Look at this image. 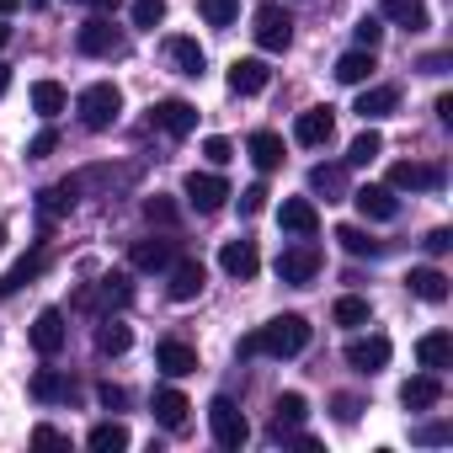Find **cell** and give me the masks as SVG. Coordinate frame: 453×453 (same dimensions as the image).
I'll return each instance as SVG.
<instances>
[{
    "label": "cell",
    "mask_w": 453,
    "mask_h": 453,
    "mask_svg": "<svg viewBox=\"0 0 453 453\" xmlns=\"http://www.w3.org/2000/svg\"><path fill=\"white\" fill-rule=\"evenodd\" d=\"M352 38H357V49H379V43H384V22H379V17H363V22L352 27Z\"/></svg>",
    "instance_id": "cell-44"
},
{
    "label": "cell",
    "mask_w": 453,
    "mask_h": 453,
    "mask_svg": "<svg viewBox=\"0 0 453 453\" xmlns=\"http://www.w3.org/2000/svg\"><path fill=\"white\" fill-rule=\"evenodd\" d=\"M203 283H208L203 262H171V299H176V304H192V299L203 294Z\"/></svg>",
    "instance_id": "cell-18"
},
{
    "label": "cell",
    "mask_w": 453,
    "mask_h": 453,
    "mask_svg": "<svg viewBox=\"0 0 453 453\" xmlns=\"http://www.w3.org/2000/svg\"><path fill=\"white\" fill-rule=\"evenodd\" d=\"M181 197H187L197 213H219V208H224V197H230V181H224L219 171H187Z\"/></svg>",
    "instance_id": "cell-5"
},
{
    "label": "cell",
    "mask_w": 453,
    "mask_h": 453,
    "mask_svg": "<svg viewBox=\"0 0 453 453\" xmlns=\"http://www.w3.org/2000/svg\"><path fill=\"white\" fill-rule=\"evenodd\" d=\"M437 118H442V123H453V96H448V91L437 96Z\"/></svg>",
    "instance_id": "cell-54"
},
{
    "label": "cell",
    "mask_w": 453,
    "mask_h": 453,
    "mask_svg": "<svg viewBox=\"0 0 453 453\" xmlns=\"http://www.w3.org/2000/svg\"><path fill=\"white\" fill-rule=\"evenodd\" d=\"M246 155H251V165H257V171H278V165H283V139L262 128V134H251Z\"/></svg>",
    "instance_id": "cell-28"
},
{
    "label": "cell",
    "mask_w": 453,
    "mask_h": 453,
    "mask_svg": "<svg viewBox=\"0 0 453 453\" xmlns=\"http://www.w3.org/2000/svg\"><path fill=\"white\" fill-rule=\"evenodd\" d=\"M128 299H134L128 278L112 273V278H102L96 288H81V294H75V310H102V304H128Z\"/></svg>",
    "instance_id": "cell-15"
},
{
    "label": "cell",
    "mask_w": 453,
    "mask_h": 453,
    "mask_svg": "<svg viewBox=\"0 0 453 453\" xmlns=\"http://www.w3.org/2000/svg\"><path fill=\"white\" fill-rule=\"evenodd\" d=\"M128 347H134V331H128L123 320H112V315H107V320L96 326V352L118 357V352H128Z\"/></svg>",
    "instance_id": "cell-34"
},
{
    "label": "cell",
    "mask_w": 453,
    "mask_h": 453,
    "mask_svg": "<svg viewBox=\"0 0 453 453\" xmlns=\"http://www.w3.org/2000/svg\"><path fill=\"white\" fill-rule=\"evenodd\" d=\"M165 22V0H134V27H160Z\"/></svg>",
    "instance_id": "cell-43"
},
{
    "label": "cell",
    "mask_w": 453,
    "mask_h": 453,
    "mask_svg": "<svg viewBox=\"0 0 453 453\" xmlns=\"http://www.w3.org/2000/svg\"><path fill=\"white\" fill-rule=\"evenodd\" d=\"M150 123H155L160 134H171V139H187V134L197 128V107L181 102V96H165V102L150 107Z\"/></svg>",
    "instance_id": "cell-8"
},
{
    "label": "cell",
    "mask_w": 453,
    "mask_h": 453,
    "mask_svg": "<svg viewBox=\"0 0 453 453\" xmlns=\"http://www.w3.org/2000/svg\"><path fill=\"white\" fill-rule=\"evenodd\" d=\"M43 267H49V257H43V251H27V257H22V262H17V267L6 273V278H0V299H6V294H17L22 283H33V278H38Z\"/></svg>",
    "instance_id": "cell-31"
},
{
    "label": "cell",
    "mask_w": 453,
    "mask_h": 453,
    "mask_svg": "<svg viewBox=\"0 0 453 453\" xmlns=\"http://www.w3.org/2000/svg\"><path fill=\"white\" fill-rule=\"evenodd\" d=\"M389 336H352L347 342V368H357V373H379L384 363H389Z\"/></svg>",
    "instance_id": "cell-10"
},
{
    "label": "cell",
    "mask_w": 453,
    "mask_h": 453,
    "mask_svg": "<svg viewBox=\"0 0 453 453\" xmlns=\"http://www.w3.org/2000/svg\"><path fill=\"white\" fill-rule=\"evenodd\" d=\"M257 43L267 49V54H283L288 43H294V17L278 6V0H267V6H257Z\"/></svg>",
    "instance_id": "cell-6"
},
{
    "label": "cell",
    "mask_w": 453,
    "mask_h": 453,
    "mask_svg": "<svg viewBox=\"0 0 453 453\" xmlns=\"http://www.w3.org/2000/svg\"><path fill=\"white\" fill-rule=\"evenodd\" d=\"M357 411H363V405H357L352 395H336V421H357Z\"/></svg>",
    "instance_id": "cell-52"
},
{
    "label": "cell",
    "mask_w": 453,
    "mask_h": 453,
    "mask_svg": "<svg viewBox=\"0 0 453 453\" xmlns=\"http://www.w3.org/2000/svg\"><path fill=\"white\" fill-rule=\"evenodd\" d=\"M278 219H283V230H288V235H304V241L320 230V208H315L310 197H283Z\"/></svg>",
    "instance_id": "cell-16"
},
{
    "label": "cell",
    "mask_w": 453,
    "mask_h": 453,
    "mask_svg": "<svg viewBox=\"0 0 453 453\" xmlns=\"http://www.w3.org/2000/svg\"><path fill=\"white\" fill-rule=\"evenodd\" d=\"M453 432H448V421H426V426H416V442H448Z\"/></svg>",
    "instance_id": "cell-48"
},
{
    "label": "cell",
    "mask_w": 453,
    "mask_h": 453,
    "mask_svg": "<svg viewBox=\"0 0 453 453\" xmlns=\"http://www.w3.org/2000/svg\"><path fill=\"white\" fill-rule=\"evenodd\" d=\"M6 38H12V27H6V22H0V49H6Z\"/></svg>",
    "instance_id": "cell-58"
},
{
    "label": "cell",
    "mask_w": 453,
    "mask_h": 453,
    "mask_svg": "<svg viewBox=\"0 0 453 453\" xmlns=\"http://www.w3.org/2000/svg\"><path fill=\"white\" fill-rule=\"evenodd\" d=\"M203 155H208L213 165H230V160H235V144H230V139H219V134H213V139H203Z\"/></svg>",
    "instance_id": "cell-45"
},
{
    "label": "cell",
    "mask_w": 453,
    "mask_h": 453,
    "mask_svg": "<svg viewBox=\"0 0 453 453\" xmlns=\"http://www.w3.org/2000/svg\"><path fill=\"white\" fill-rule=\"evenodd\" d=\"M91 6H96V12H118V0H91Z\"/></svg>",
    "instance_id": "cell-57"
},
{
    "label": "cell",
    "mask_w": 453,
    "mask_h": 453,
    "mask_svg": "<svg viewBox=\"0 0 453 453\" xmlns=\"http://www.w3.org/2000/svg\"><path fill=\"white\" fill-rule=\"evenodd\" d=\"M6 86H12V65H0V96H6Z\"/></svg>",
    "instance_id": "cell-55"
},
{
    "label": "cell",
    "mask_w": 453,
    "mask_h": 453,
    "mask_svg": "<svg viewBox=\"0 0 453 453\" xmlns=\"http://www.w3.org/2000/svg\"><path fill=\"white\" fill-rule=\"evenodd\" d=\"M331 134H336V112H331V107H310V112H299V123H294V139H299L304 150L331 144Z\"/></svg>",
    "instance_id": "cell-11"
},
{
    "label": "cell",
    "mask_w": 453,
    "mask_h": 453,
    "mask_svg": "<svg viewBox=\"0 0 453 453\" xmlns=\"http://www.w3.org/2000/svg\"><path fill=\"white\" fill-rule=\"evenodd\" d=\"M437 181H442L437 165H421V160H395V165H389V187H395V192H426V187H437Z\"/></svg>",
    "instance_id": "cell-14"
},
{
    "label": "cell",
    "mask_w": 453,
    "mask_h": 453,
    "mask_svg": "<svg viewBox=\"0 0 453 453\" xmlns=\"http://www.w3.org/2000/svg\"><path fill=\"white\" fill-rule=\"evenodd\" d=\"M267 86H273L267 59H235V65H230V91H235V96H262Z\"/></svg>",
    "instance_id": "cell-13"
},
{
    "label": "cell",
    "mask_w": 453,
    "mask_h": 453,
    "mask_svg": "<svg viewBox=\"0 0 453 453\" xmlns=\"http://www.w3.org/2000/svg\"><path fill=\"white\" fill-rule=\"evenodd\" d=\"M310 347V320L304 315H278L267 326H257L241 342V357H299Z\"/></svg>",
    "instance_id": "cell-1"
},
{
    "label": "cell",
    "mask_w": 453,
    "mask_h": 453,
    "mask_svg": "<svg viewBox=\"0 0 453 453\" xmlns=\"http://www.w3.org/2000/svg\"><path fill=\"white\" fill-rule=\"evenodd\" d=\"M197 12H203L208 27H230L241 17V0H197Z\"/></svg>",
    "instance_id": "cell-41"
},
{
    "label": "cell",
    "mask_w": 453,
    "mask_h": 453,
    "mask_svg": "<svg viewBox=\"0 0 453 453\" xmlns=\"http://www.w3.org/2000/svg\"><path fill=\"white\" fill-rule=\"evenodd\" d=\"M96 395H102V405H107V411H123V405H128V389H118V384H102Z\"/></svg>",
    "instance_id": "cell-49"
},
{
    "label": "cell",
    "mask_w": 453,
    "mask_h": 453,
    "mask_svg": "<svg viewBox=\"0 0 453 453\" xmlns=\"http://www.w3.org/2000/svg\"><path fill=\"white\" fill-rule=\"evenodd\" d=\"M70 6H91V0H70Z\"/></svg>",
    "instance_id": "cell-60"
},
{
    "label": "cell",
    "mask_w": 453,
    "mask_h": 453,
    "mask_svg": "<svg viewBox=\"0 0 453 453\" xmlns=\"http://www.w3.org/2000/svg\"><path fill=\"white\" fill-rule=\"evenodd\" d=\"M27 6H43V0H27Z\"/></svg>",
    "instance_id": "cell-61"
},
{
    "label": "cell",
    "mask_w": 453,
    "mask_h": 453,
    "mask_svg": "<svg viewBox=\"0 0 453 453\" xmlns=\"http://www.w3.org/2000/svg\"><path fill=\"white\" fill-rule=\"evenodd\" d=\"M54 150H59V134H54V128H43V134L27 144V160H43V155H54Z\"/></svg>",
    "instance_id": "cell-47"
},
{
    "label": "cell",
    "mask_w": 453,
    "mask_h": 453,
    "mask_svg": "<svg viewBox=\"0 0 453 453\" xmlns=\"http://www.w3.org/2000/svg\"><path fill=\"white\" fill-rule=\"evenodd\" d=\"M65 102H70V96H65L59 81H38V86H33V112H38V118H59Z\"/></svg>",
    "instance_id": "cell-36"
},
{
    "label": "cell",
    "mask_w": 453,
    "mask_h": 453,
    "mask_svg": "<svg viewBox=\"0 0 453 453\" xmlns=\"http://www.w3.org/2000/svg\"><path fill=\"white\" fill-rule=\"evenodd\" d=\"M0 246H6V224H0Z\"/></svg>",
    "instance_id": "cell-59"
},
{
    "label": "cell",
    "mask_w": 453,
    "mask_h": 453,
    "mask_svg": "<svg viewBox=\"0 0 453 453\" xmlns=\"http://www.w3.org/2000/svg\"><path fill=\"white\" fill-rule=\"evenodd\" d=\"M75 49H81L86 59H123V54H128V38H123L107 17H91V22L75 33Z\"/></svg>",
    "instance_id": "cell-4"
},
{
    "label": "cell",
    "mask_w": 453,
    "mask_h": 453,
    "mask_svg": "<svg viewBox=\"0 0 453 453\" xmlns=\"http://www.w3.org/2000/svg\"><path fill=\"white\" fill-rule=\"evenodd\" d=\"M304 416H310V400H304L299 389H288V395H278L273 432H278V437H288V432H299V426H304Z\"/></svg>",
    "instance_id": "cell-25"
},
{
    "label": "cell",
    "mask_w": 453,
    "mask_h": 453,
    "mask_svg": "<svg viewBox=\"0 0 453 453\" xmlns=\"http://www.w3.org/2000/svg\"><path fill=\"white\" fill-rule=\"evenodd\" d=\"M208 426H213V442L230 448V453H241L246 437H251V421H246V411H241L230 395H213V400H208Z\"/></svg>",
    "instance_id": "cell-3"
},
{
    "label": "cell",
    "mask_w": 453,
    "mask_h": 453,
    "mask_svg": "<svg viewBox=\"0 0 453 453\" xmlns=\"http://www.w3.org/2000/svg\"><path fill=\"white\" fill-rule=\"evenodd\" d=\"M75 112H81V128L107 134V128L118 123V112H123V91H118L112 81H96V86H86V91H81Z\"/></svg>",
    "instance_id": "cell-2"
},
{
    "label": "cell",
    "mask_w": 453,
    "mask_h": 453,
    "mask_svg": "<svg viewBox=\"0 0 453 453\" xmlns=\"http://www.w3.org/2000/svg\"><path fill=\"white\" fill-rule=\"evenodd\" d=\"M33 395H38V400H70V395H75V384H70L65 373H54V368H43V373L33 379Z\"/></svg>",
    "instance_id": "cell-40"
},
{
    "label": "cell",
    "mask_w": 453,
    "mask_h": 453,
    "mask_svg": "<svg viewBox=\"0 0 453 453\" xmlns=\"http://www.w3.org/2000/svg\"><path fill=\"white\" fill-rule=\"evenodd\" d=\"M395 107H400V91H395V86H368V91L357 96V107H352V112H357L363 123H379V118H389Z\"/></svg>",
    "instance_id": "cell-22"
},
{
    "label": "cell",
    "mask_w": 453,
    "mask_h": 453,
    "mask_svg": "<svg viewBox=\"0 0 453 453\" xmlns=\"http://www.w3.org/2000/svg\"><path fill=\"white\" fill-rule=\"evenodd\" d=\"M17 6H22V0H0V17H12Z\"/></svg>",
    "instance_id": "cell-56"
},
{
    "label": "cell",
    "mask_w": 453,
    "mask_h": 453,
    "mask_svg": "<svg viewBox=\"0 0 453 453\" xmlns=\"http://www.w3.org/2000/svg\"><path fill=\"white\" fill-rule=\"evenodd\" d=\"M144 219H150V224H165V230H171L181 213H176V203H171L165 192H155V197H144Z\"/></svg>",
    "instance_id": "cell-42"
},
{
    "label": "cell",
    "mask_w": 453,
    "mask_h": 453,
    "mask_svg": "<svg viewBox=\"0 0 453 453\" xmlns=\"http://www.w3.org/2000/svg\"><path fill=\"white\" fill-rule=\"evenodd\" d=\"M219 267L230 273V278H241V283H251V278L262 273V251H257V241H224Z\"/></svg>",
    "instance_id": "cell-9"
},
{
    "label": "cell",
    "mask_w": 453,
    "mask_h": 453,
    "mask_svg": "<svg viewBox=\"0 0 453 453\" xmlns=\"http://www.w3.org/2000/svg\"><path fill=\"white\" fill-rule=\"evenodd\" d=\"M347 197L357 203V213H363V219H379V224H389V219L400 213L395 187H373V181H368V187H357V192H347Z\"/></svg>",
    "instance_id": "cell-12"
},
{
    "label": "cell",
    "mask_w": 453,
    "mask_h": 453,
    "mask_svg": "<svg viewBox=\"0 0 453 453\" xmlns=\"http://www.w3.org/2000/svg\"><path fill=\"white\" fill-rule=\"evenodd\" d=\"M65 336H70V326H65V315H59V310H43V315L33 320V347H38L43 357L65 352Z\"/></svg>",
    "instance_id": "cell-17"
},
{
    "label": "cell",
    "mask_w": 453,
    "mask_h": 453,
    "mask_svg": "<svg viewBox=\"0 0 453 453\" xmlns=\"http://www.w3.org/2000/svg\"><path fill=\"white\" fill-rule=\"evenodd\" d=\"M384 17L411 27V33H421L426 27V0H384Z\"/></svg>",
    "instance_id": "cell-35"
},
{
    "label": "cell",
    "mask_w": 453,
    "mask_h": 453,
    "mask_svg": "<svg viewBox=\"0 0 453 453\" xmlns=\"http://www.w3.org/2000/svg\"><path fill=\"white\" fill-rule=\"evenodd\" d=\"M155 363H160L171 379H181V373H197V352H192L187 342H176V336H165V342L155 347Z\"/></svg>",
    "instance_id": "cell-24"
},
{
    "label": "cell",
    "mask_w": 453,
    "mask_h": 453,
    "mask_svg": "<svg viewBox=\"0 0 453 453\" xmlns=\"http://www.w3.org/2000/svg\"><path fill=\"white\" fill-rule=\"evenodd\" d=\"M416 363L432 368V373L453 368V336H448V331H426V336L416 342Z\"/></svg>",
    "instance_id": "cell-19"
},
{
    "label": "cell",
    "mask_w": 453,
    "mask_h": 453,
    "mask_svg": "<svg viewBox=\"0 0 453 453\" xmlns=\"http://www.w3.org/2000/svg\"><path fill=\"white\" fill-rule=\"evenodd\" d=\"M336 241H342V251H347V257H384V251H389L384 241H373L368 230H357V224H342Z\"/></svg>",
    "instance_id": "cell-32"
},
{
    "label": "cell",
    "mask_w": 453,
    "mask_h": 453,
    "mask_svg": "<svg viewBox=\"0 0 453 453\" xmlns=\"http://www.w3.org/2000/svg\"><path fill=\"white\" fill-rule=\"evenodd\" d=\"M437 400H442L437 373H416V379H405V384H400V405H405V411H432Z\"/></svg>",
    "instance_id": "cell-20"
},
{
    "label": "cell",
    "mask_w": 453,
    "mask_h": 453,
    "mask_svg": "<svg viewBox=\"0 0 453 453\" xmlns=\"http://www.w3.org/2000/svg\"><path fill=\"white\" fill-rule=\"evenodd\" d=\"M379 155H384V134H379V128H363V134L347 144V165H373Z\"/></svg>",
    "instance_id": "cell-37"
},
{
    "label": "cell",
    "mask_w": 453,
    "mask_h": 453,
    "mask_svg": "<svg viewBox=\"0 0 453 453\" xmlns=\"http://www.w3.org/2000/svg\"><path fill=\"white\" fill-rule=\"evenodd\" d=\"M368 75H373V49H352V54L336 59V81L342 86H363Z\"/></svg>",
    "instance_id": "cell-29"
},
{
    "label": "cell",
    "mask_w": 453,
    "mask_h": 453,
    "mask_svg": "<svg viewBox=\"0 0 453 453\" xmlns=\"http://www.w3.org/2000/svg\"><path fill=\"white\" fill-rule=\"evenodd\" d=\"M33 442H38V448H65V432H54V426H33Z\"/></svg>",
    "instance_id": "cell-50"
},
{
    "label": "cell",
    "mask_w": 453,
    "mask_h": 453,
    "mask_svg": "<svg viewBox=\"0 0 453 453\" xmlns=\"http://www.w3.org/2000/svg\"><path fill=\"white\" fill-rule=\"evenodd\" d=\"M331 320H336V326H347V331H352V326H368V299L342 294V299H336V310H331Z\"/></svg>",
    "instance_id": "cell-39"
},
{
    "label": "cell",
    "mask_w": 453,
    "mask_h": 453,
    "mask_svg": "<svg viewBox=\"0 0 453 453\" xmlns=\"http://www.w3.org/2000/svg\"><path fill=\"white\" fill-rule=\"evenodd\" d=\"M128 262H134L139 273H165V267L176 262V246H171V241H134Z\"/></svg>",
    "instance_id": "cell-23"
},
{
    "label": "cell",
    "mask_w": 453,
    "mask_h": 453,
    "mask_svg": "<svg viewBox=\"0 0 453 453\" xmlns=\"http://www.w3.org/2000/svg\"><path fill=\"white\" fill-rule=\"evenodd\" d=\"M187 411H192V405H187L181 389H160V395H155V421H160L165 432H181V426H187Z\"/></svg>",
    "instance_id": "cell-27"
},
{
    "label": "cell",
    "mask_w": 453,
    "mask_h": 453,
    "mask_svg": "<svg viewBox=\"0 0 453 453\" xmlns=\"http://www.w3.org/2000/svg\"><path fill=\"white\" fill-rule=\"evenodd\" d=\"M267 197H273V192H267L262 181H257V187H246V192H241V213H246V219H251V213H262V208H267Z\"/></svg>",
    "instance_id": "cell-46"
},
{
    "label": "cell",
    "mask_w": 453,
    "mask_h": 453,
    "mask_svg": "<svg viewBox=\"0 0 453 453\" xmlns=\"http://www.w3.org/2000/svg\"><path fill=\"white\" fill-rule=\"evenodd\" d=\"M421 246H426V251H432V257H442V251H448V246H453V235H448V230H432V235H426V241H421Z\"/></svg>",
    "instance_id": "cell-51"
},
{
    "label": "cell",
    "mask_w": 453,
    "mask_h": 453,
    "mask_svg": "<svg viewBox=\"0 0 453 453\" xmlns=\"http://www.w3.org/2000/svg\"><path fill=\"white\" fill-rule=\"evenodd\" d=\"M315 273H320V246H310V241H299V246H288V251H278V278H283V283H294V288H304V283H315Z\"/></svg>",
    "instance_id": "cell-7"
},
{
    "label": "cell",
    "mask_w": 453,
    "mask_h": 453,
    "mask_svg": "<svg viewBox=\"0 0 453 453\" xmlns=\"http://www.w3.org/2000/svg\"><path fill=\"white\" fill-rule=\"evenodd\" d=\"M421 70H426V75H442V70H448V54H426Z\"/></svg>",
    "instance_id": "cell-53"
},
{
    "label": "cell",
    "mask_w": 453,
    "mask_h": 453,
    "mask_svg": "<svg viewBox=\"0 0 453 453\" xmlns=\"http://www.w3.org/2000/svg\"><path fill=\"white\" fill-rule=\"evenodd\" d=\"M38 208H43L49 219H59V213H70V208H75V181H59V187H43V192H38Z\"/></svg>",
    "instance_id": "cell-38"
},
{
    "label": "cell",
    "mask_w": 453,
    "mask_h": 453,
    "mask_svg": "<svg viewBox=\"0 0 453 453\" xmlns=\"http://www.w3.org/2000/svg\"><path fill=\"white\" fill-rule=\"evenodd\" d=\"M405 288H411L416 299H426V304H442V299H448V278H442L437 267H411Z\"/></svg>",
    "instance_id": "cell-26"
},
{
    "label": "cell",
    "mask_w": 453,
    "mask_h": 453,
    "mask_svg": "<svg viewBox=\"0 0 453 453\" xmlns=\"http://www.w3.org/2000/svg\"><path fill=\"white\" fill-rule=\"evenodd\" d=\"M86 442H91L96 453H123L134 437H128V426H123V421H96V426L86 432Z\"/></svg>",
    "instance_id": "cell-30"
},
{
    "label": "cell",
    "mask_w": 453,
    "mask_h": 453,
    "mask_svg": "<svg viewBox=\"0 0 453 453\" xmlns=\"http://www.w3.org/2000/svg\"><path fill=\"white\" fill-rule=\"evenodd\" d=\"M165 59L176 65V75H203V65H208V54L197 49V38H165Z\"/></svg>",
    "instance_id": "cell-21"
},
{
    "label": "cell",
    "mask_w": 453,
    "mask_h": 453,
    "mask_svg": "<svg viewBox=\"0 0 453 453\" xmlns=\"http://www.w3.org/2000/svg\"><path fill=\"white\" fill-rule=\"evenodd\" d=\"M310 192H326V203L347 197V165H315L310 171Z\"/></svg>",
    "instance_id": "cell-33"
}]
</instances>
